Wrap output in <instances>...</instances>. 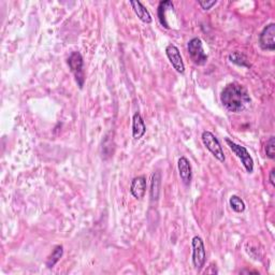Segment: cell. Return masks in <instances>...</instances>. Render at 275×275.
<instances>
[{
    "mask_svg": "<svg viewBox=\"0 0 275 275\" xmlns=\"http://www.w3.org/2000/svg\"><path fill=\"white\" fill-rule=\"evenodd\" d=\"M275 24H268L259 35V44L264 50L274 51L275 50Z\"/></svg>",
    "mask_w": 275,
    "mask_h": 275,
    "instance_id": "cell-7",
    "label": "cell"
},
{
    "mask_svg": "<svg viewBox=\"0 0 275 275\" xmlns=\"http://www.w3.org/2000/svg\"><path fill=\"white\" fill-rule=\"evenodd\" d=\"M165 55H167L172 67L175 69V71L183 74L185 72V65L180 50H178L174 44H169V46L165 48Z\"/></svg>",
    "mask_w": 275,
    "mask_h": 275,
    "instance_id": "cell-8",
    "label": "cell"
},
{
    "mask_svg": "<svg viewBox=\"0 0 275 275\" xmlns=\"http://www.w3.org/2000/svg\"><path fill=\"white\" fill-rule=\"evenodd\" d=\"M146 177L143 175L136 176L130 184V194L138 200H141L146 193Z\"/></svg>",
    "mask_w": 275,
    "mask_h": 275,
    "instance_id": "cell-9",
    "label": "cell"
},
{
    "mask_svg": "<svg viewBox=\"0 0 275 275\" xmlns=\"http://www.w3.org/2000/svg\"><path fill=\"white\" fill-rule=\"evenodd\" d=\"M201 139L204 146L210 151L211 154H212L219 162L225 163L226 156L219 139H217L211 131H203Z\"/></svg>",
    "mask_w": 275,
    "mask_h": 275,
    "instance_id": "cell-3",
    "label": "cell"
},
{
    "mask_svg": "<svg viewBox=\"0 0 275 275\" xmlns=\"http://www.w3.org/2000/svg\"><path fill=\"white\" fill-rule=\"evenodd\" d=\"M130 5L133 10L134 13L139 17L140 21H142L145 24H151L153 18L152 15L149 12V10L146 9L144 5L142 4V2L140 1H130Z\"/></svg>",
    "mask_w": 275,
    "mask_h": 275,
    "instance_id": "cell-12",
    "label": "cell"
},
{
    "mask_svg": "<svg viewBox=\"0 0 275 275\" xmlns=\"http://www.w3.org/2000/svg\"><path fill=\"white\" fill-rule=\"evenodd\" d=\"M187 51L191 61L197 66H204L208 62V55L204 53L200 38H193L187 44Z\"/></svg>",
    "mask_w": 275,
    "mask_h": 275,
    "instance_id": "cell-4",
    "label": "cell"
},
{
    "mask_svg": "<svg viewBox=\"0 0 275 275\" xmlns=\"http://www.w3.org/2000/svg\"><path fill=\"white\" fill-rule=\"evenodd\" d=\"M198 3H199V5L203 10L208 11L214 7V5L217 3V0H199Z\"/></svg>",
    "mask_w": 275,
    "mask_h": 275,
    "instance_id": "cell-19",
    "label": "cell"
},
{
    "mask_svg": "<svg viewBox=\"0 0 275 275\" xmlns=\"http://www.w3.org/2000/svg\"><path fill=\"white\" fill-rule=\"evenodd\" d=\"M62 255H63V247L61 245L55 246L52 254H51L49 257H48V259H47V262H46L47 267L49 269H53L54 266L57 264V262L60 260V258L62 257Z\"/></svg>",
    "mask_w": 275,
    "mask_h": 275,
    "instance_id": "cell-15",
    "label": "cell"
},
{
    "mask_svg": "<svg viewBox=\"0 0 275 275\" xmlns=\"http://www.w3.org/2000/svg\"><path fill=\"white\" fill-rule=\"evenodd\" d=\"M266 154L270 159L275 158V138L272 136L266 143Z\"/></svg>",
    "mask_w": 275,
    "mask_h": 275,
    "instance_id": "cell-18",
    "label": "cell"
},
{
    "mask_svg": "<svg viewBox=\"0 0 275 275\" xmlns=\"http://www.w3.org/2000/svg\"><path fill=\"white\" fill-rule=\"evenodd\" d=\"M191 247H193V255H191V260H193L194 268L197 271H200L206 265L207 253L204 243L200 236H194L191 240Z\"/></svg>",
    "mask_w": 275,
    "mask_h": 275,
    "instance_id": "cell-5",
    "label": "cell"
},
{
    "mask_svg": "<svg viewBox=\"0 0 275 275\" xmlns=\"http://www.w3.org/2000/svg\"><path fill=\"white\" fill-rule=\"evenodd\" d=\"M161 186H162V174L159 171H155L152 174V182H151V200L157 201L161 194Z\"/></svg>",
    "mask_w": 275,
    "mask_h": 275,
    "instance_id": "cell-13",
    "label": "cell"
},
{
    "mask_svg": "<svg viewBox=\"0 0 275 275\" xmlns=\"http://www.w3.org/2000/svg\"><path fill=\"white\" fill-rule=\"evenodd\" d=\"M274 174H275V169H272L269 174V181H270L272 186H275V180H274Z\"/></svg>",
    "mask_w": 275,
    "mask_h": 275,
    "instance_id": "cell-20",
    "label": "cell"
},
{
    "mask_svg": "<svg viewBox=\"0 0 275 275\" xmlns=\"http://www.w3.org/2000/svg\"><path fill=\"white\" fill-rule=\"evenodd\" d=\"M68 65L71 72L74 74V78L79 87L82 89L85 82L84 72V60L80 52H72L68 58Z\"/></svg>",
    "mask_w": 275,
    "mask_h": 275,
    "instance_id": "cell-2",
    "label": "cell"
},
{
    "mask_svg": "<svg viewBox=\"0 0 275 275\" xmlns=\"http://www.w3.org/2000/svg\"><path fill=\"white\" fill-rule=\"evenodd\" d=\"M229 60L231 61L232 63L236 66H240V67H246L249 68L251 65H249L246 56L241 53V52H232L231 54L229 55Z\"/></svg>",
    "mask_w": 275,
    "mask_h": 275,
    "instance_id": "cell-16",
    "label": "cell"
},
{
    "mask_svg": "<svg viewBox=\"0 0 275 275\" xmlns=\"http://www.w3.org/2000/svg\"><path fill=\"white\" fill-rule=\"evenodd\" d=\"M226 143L228 144L229 149L233 152V154L240 159L242 165H244V168L246 169L248 173H253L254 161H253L251 154L248 153V151L244 148V146L234 143L233 141H231V140L228 139V138L226 139Z\"/></svg>",
    "mask_w": 275,
    "mask_h": 275,
    "instance_id": "cell-6",
    "label": "cell"
},
{
    "mask_svg": "<svg viewBox=\"0 0 275 275\" xmlns=\"http://www.w3.org/2000/svg\"><path fill=\"white\" fill-rule=\"evenodd\" d=\"M146 132L144 119L139 112L134 113L132 116V137L134 140H140Z\"/></svg>",
    "mask_w": 275,
    "mask_h": 275,
    "instance_id": "cell-11",
    "label": "cell"
},
{
    "mask_svg": "<svg viewBox=\"0 0 275 275\" xmlns=\"http://www.w3.org/2000/svg\"><path fill=\"white\" fill-rule=\"evenodd\" d=\"M220 101L228 111L232 113H241L246 110L251 105V96L247 89L239 83H230L222 89Z\"/></svg>",
    "mask_w": 275,
    "mask_h": 275,
    "instance_id": "cell-1",
    "label": "cell"
},
{
    "mask_svg": "<svg viewBox=\"0 0 275 275\" xmlns=\"http://www.w3.org/2000/svg\"><path fill=\"white\" fill-rule=\"evenodd\" d=\"M168 9H173V2L170 1V0H164V1H161V3H159L157 10L159 22H161L163 26L167 29L170 28L167 23V18H165V12H167Z\"/></svg>",
    "mask_w": 275,
    "mask_h": 275,
    "instance_id": "cell-14",
    "label": "cell"
},
{
    "mask_svg": "<svg viewBox=\"0 0 275 275\" xmlns=\"http://www.w3.org/2000/svg\"><path fill=\"white\" fill-rule=\"evenodd\" d=\"M229 204H230V207H231V209L236 213L244 212L245 208H246L244 201H243L241 198L236 195H232L231 197H230Z\"/></svg>",
    "mask_w": 275,
    "mask_h": 275,
    "instance_id": "cell-17",
    "label": "cell"
},
{
    "mask_svg": "<svg viewBox=\"0 0 275 275\" xmlns=\"http://www.w3.org/2000/svg\"><path fill=\"white\" fill-rule=\"evenodd\" d=\"M177 169L182 182L186 185V186H188L191 182V177H193V172H191L190 163L186 157H181L178 159Z\"/></svg>",
    "mask_w": 275,
    "mask_h": 275,
    "instance_id": "cell-10",
    "label": "cell"
}]
</instances>
